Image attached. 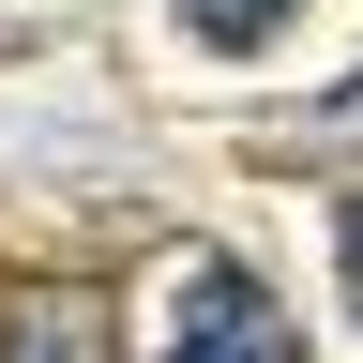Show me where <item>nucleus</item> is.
I'll return each instance as SVG.
<instances>
[{
  "label": "nucleus",
  "instance_id": "obj_1",
  "mask_svg": "<svg viewBox=\"0 0 363 363\" xmlns=\"http://www.w3.org/2000/svg\"><path fill=\"white\" fill-rule=\"evenodd\" d=\"M167 363H303V348H288V303L197 242V257H167Z\"/></svg>",
  "mask_w": 363,
  "mask_h": 363
},
{
  "label": "nucleus",
  "instance_id": "obj_4",
  "mask_svg": "<svg viewBox=\"0 0 363 363\" xmlns=\"http://www.w3.org/2000/svg\"><path fill=\"white\" fill-rule=\"evenodd\" d=\"M303 136H318V152H363V91H333V106H318Z\"/></svg>",
  "mask_w": 363,
  "mask_h": 363
},
{
  "label": "nucleus",
  "instance_id": "obj_2",
  "mask_svg": "<svg viewBox=\"0 0 363 363\" xmlns=\"http://www.w3.org/2000/svg\"><path fill=\"white\" fill-rule=\"evenodd\" d=\"M0 363H106V303H91V288H16Z\"/></svg>",
  "mask_w": 363,
  "mask_h": 363
},
{
  "label": "nucleus",
  "instance_id": "obj_5",
  "mask_svg": "<svg viewBox=\"0 0 363 363\" xmlns=\"http://www.w3.org/2000/svg\"><path fill=\"white\" fill-rule=\"evenodd\" d=\"M333 272H348V303H363V197H348V227H333Z\"/></svg>",
  "mask_w": 363,
  "mask_h": 363
},
{
  "label": "nucleus",
  "instance_id": "obj_3",
  "mask_svg": "<svg viewBox=\"0 0 363 363\" xmlns=\"http://www.w3.org/2000/svg\"><path fill=\"white\" fill-rule=\"evenodd\" d=\"M167 16L197 30V45H227V61H242V45H272V30L303 16V0H167Z\"/></svg>",
  "mask_w": 363,
  "mask_h": 363
}]
</instances>
